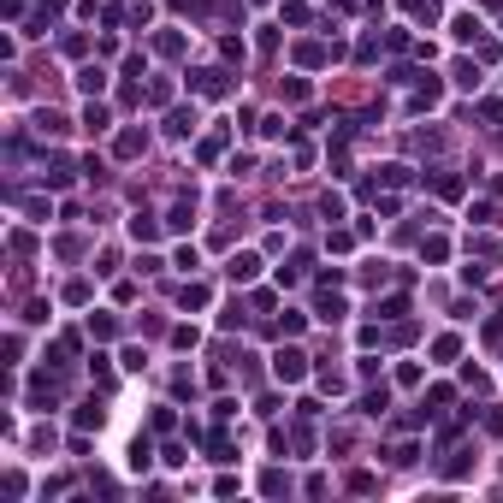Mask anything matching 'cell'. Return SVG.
Wrapping results in <instances>:
<instances>
[{
  "mask_svg": "<svg viewBox=\"0 0 503 503\" xmlns=\"http://www.w3.org/2000/svg\"><path fill=\"white\" fill-rule=\"evenodd\" d=\"M302 361H308L302 350H279V355H272V373H279V379H302V373H308Z\"/></svg>",
  "mask_w": 503,
  "mask_h": 503,
  "instance_id": "6da1fadb",
  "label": "cell"
},
{
  "mask_svg": "<svg viewBox=\"0 0 503 503\" xmlns=\"http://www.w3.org/2000/svg\"><path fill=\"white\" fill-rule=\"evenodd\" d=\"M255 266H261L255 255H237V261H231V279H237V284H249V279H255Z\"/></svg>",
  "mask_w": 503,
  "mask_h": 503,
  "instance_id": "7a4b0ae2",
  "label": "cell"
},
{
  "mask_svg": "<svg viewBox=\"0 0 503 503\" xmlns=\"http://www.w3.org/2000/svg\"><path fill=\"white\" fill-rule=\"evenodd\" d=\"M77 89H83V95H101V89H107V77H101V72H95V65H89V72H83V77H77Z\"/></svg>",
  "mask_w": 503,
  "mask_h": 503,
  "instance_id": "3957f363",
  "label": "cell"
},
{
  "mask_svg": "<svg viewBox=\"0 0 503 503\" xmlns=\"http://www.w3.org/2000/svg\"><path fill=\"white\" fill-rule=\"evenodd\" d=\"M195 89H202V95H220V89H225V72H202V77H195Z\"/></svg>",
  "mask_w": 503,
  "mask_h": 503,
  "instance_id": "277c9868",
  "label": "cell"
},
{
  "mask_svg": "<svg viewBox=\"0 0 503 503\" xmlns=\"http://www.w3.org/2000/svg\"><path fill=\"white\" fill-rule=\"evenodd\" d=\"M166 131H172V136H190V131H195V113H172V125H166Z\"/></svg>",
  "mask_w": 503,
  "mask_h": 503,
  "instance_id": "5b68a950",
  "label": "cell"
}]
</instances>
